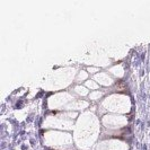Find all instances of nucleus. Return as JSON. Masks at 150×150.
Instances as JSON below:
<instances>
[{
	"instance_id": "11",
	"label": "nucleus",
	"mask_w": 150,
	"mask_h": 150,
	"mask_svg": "<svg viewBox=\"0 0 150 150\" xmlns=\"http://www.w3.org/2000/svg\"><path fill=\"white\" fill-rule=\"evenodd\" d=\"M87 72H85V71H80L79 72V75L77 77V81H81V80H86L87 79Z\"/></svg>"
},
{
	"instance_id": "1",
	"label": "nucleus",
	"mask_w": 150,
	"mask_h": 150,
	"mask_svg": "<svg viewBox=\"0 0 150 150\" xmlns=\"http://www.w3.org/2000/svg\"><path fill=\"white\" fill-rule=\"evenodd\" d=\"M128 98L123 96H111L110 98L106 99L104 105L107 106V110L115 111V112H128L129 106H127Z\"/></svg>"
},
{
	"instance_id": "5",
	"label": "nucleus",
	"mask_w": 150,
	"mask_h": 150,
	"mask_svg": "<svg viewBox=\"0 0 150 150\" xmlns=\"http://www.w3.org/2000/svg\"><path fill=\"white\" fill-rule=\"evenodd\" d=\"M106 150H127V146L119 141H110L106 144Z\"/></svg>"
},
{
	"instance_id": "8",
	"label": "nucleus",
	"mask_w": 150,
	"mask_h": 150,
	"mask_svg": "<svg viewBox=\"0 0 150 150\" xmlns=\"http://www.w3.org/2000/svg\"><path fill=\"white\" fill-rule=\"evenodd\" d=\"M75 91L77 94H79V95H81V96H86V95H88V90L86 87H83V86H77L75 88Z\"/></svg>"
},
{
	"instance_id": "3",
	"label": "nucleus",
	"mask_w": 150,
	"mask_h": 150,
	"mask_svg": "<svg viewBox=\"0 0 150 150\" xmlns=\"http://www.w3.org/2000/svg\"><path fill=\"white\" fill-rule=\"evenodd\" d=\"M46 139L47 141L51 143V144H54V146H59L58 141L61 140L60 142L63 143L64 141L67 142H70L71 138L69 134H63V133H59V132H51V133H47L46 134Z\"/></svg>"
},
{
	"instance_id": "9",
	"label": "nucleus",
	"mask_w": 150,
	"mask_h": 150,
	"mask_svg": "<svg viewBox=\"0 0 150 150\" xmlns=\"http://www.w3.org/2000/svg\"><path fill=\"white\" fill-rule=\"evenodd\" d=\"M102 95H103V94H102L100 91H97V90H96V91L90 93L89 98H90V99H93V100H96V99H99V98L102 97Z\"/></svg>"
},
{
	"instance_id": "6",
	"label": "nucleus",
	"mask_w": 150,
	"mask_h": 150,
	"mask_svg": "<svg viewBox=\"0 0 150 150\" xmlns=\"http://www.w3.org/2000/svg\"><path fill=\"white\" fill-rule=\"evenodd\" d=\"M88 105L86 102H81V100H79V102H74V103H71L70 105H68L66 108L67 110H79V108H83V107H86V106Z\"/></svg>"
},
{
	"instance_id": "2",
	"label": "nucleus",
	"mask_w": 150,
	"mask_h": 150,
	"mask_svg": "<svg viewBox=\"0 0 150 150\" xmlns=\"http://www.w3.org/2000/svg\"><path fill=\"white\" fill-rule=\"evenodd\" d=\"M103 122L107 128H122L123 125L127 124V120L123 116H114V115L105 116Z\"/></svg>"
},
{
	"instance_id": "7",
	"label": "nucleus",
	"mask_w": 150,
	"mask_h": 150,
	"mask_svg": "<svg viewBox=\"0 0 150 150\" xmlns=\"http://www.w3.org/2000/svg\"><path fill=\"white\" fill-rule=\"evenodd\" d=\"M110 72H112L113 75L117 76V77H122L124 70H123L122 66H115V67H113L112 69H110Z\"/></svg>"
},
{
	"instance_id": "12",
	"label": "nucleus",
	"mask_w": 150,
	"mask_h": 150,
	"mask_svg": "<svg viewBox=\"0 0 150 150\" xmlns=\"http://www.w3.org/2000/svg\"><path fill=\"white\" fill-rule=\"evenodd\" d=\"M88 71H89L90 74H94V72H97V71H98V69H97V68H93V67H90V68H88Z\"/></svg>"
},
{
	"instance_id": "10",
	"label": "nucleus",
	"mask_w": 150,
	"mask_h": 150,
	"mask_svg": "<svg viewBox=\"0 0 150 150\" xmlns=\"http://www.w3.org/2000/svg\"><path fill=\"white\" fill-rule=\"evenodd\" d=\"M86 87L90 88V89H97L98 83H96L94 80H88V81H86Z\"/></svg>"
},
{
	"instance_id": "4",
	"label": "nucleus",
	"mask_w": 150,
	"mask_h": 150,
	"mask_svg": "<svg viewBox=\"0 0 150 150\" xmlns=\"http://www.w3.org/2000/svg\"><path fill=\"white\" fill-rule=\"evenodd\" d=\"M95 80H97L100 85H104V86H110L113 83V79L107 75V74H104V72H99L98 75H96L95 77Z\"/></svg>"
}]
</instances>
